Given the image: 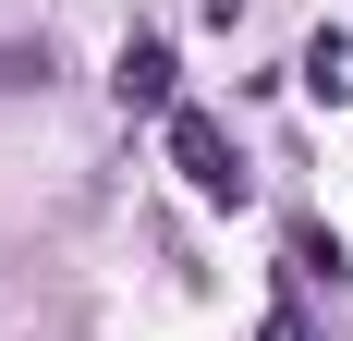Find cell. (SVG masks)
I'll return each instance as SVG.
<instances>
[{
	"instance_id": "1",
	"label": "cell",
	"mask_w": 353,
	"mask_h": 341,
	"mask_svg": "<svg viewBox=\"0 0 353 341\" xmlns=\"http://www.w3.org/2000/svg\"><path fill=\"white\" fill-rule=\"evenodd\" d=\"M171 170H183L208 207H244V195H256V170L232 159V135H219L208 110H171Z\"/></svg>"
},
{
	"instance_id": "2",
	"label": "cell",
	"mask_w": 353,
	"mask_h": 341,
	"mask_svg": "<svg viewBox=\"0 0 353 341\" xmlns=\"http://www.w3.org/2000/svg\"><path fill=\"white\" fill-rule=\"evenodd\" d=\"M110 98H122V110H146V122H171V37H159V25H134V37H122V61H110Z\"/></svg>"
},
{
	"instance_id": "4",
	"label": "cell",
	"mask_w": 353,
	"mask_h": 341,
	"mask_svg": "<svg viewBox=\"0 0 353 341\" xmlns=\"http://www.w3.org/2000/svg\"><path fill=\"white\" fill-rule=\"evenodd\" d=\"M292 280H341V244H329V232H292Z\"/></svg>"
},
{
	"instance_id": "3",
	"label": "cell",
	"mask_w": 353,
	"mask_h": 341,
	"mask_svg": "<svg viewBox=\"0 0 353 341\" xmlns=\"http://www.w3.org/2000/svg\"><path fill=\"white\" fill-rule=\"evenodd\" d=\"M292 86H305L317 110H341V98H353V37L317 25V37H305V61H292Z\"/></svg>"
}]
</instances>
